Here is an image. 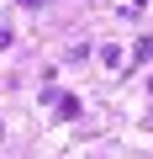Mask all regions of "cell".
I'll return each instance as SVG.
<instances>
[{
	"mask_svg": "<svg viewBox=\"0 0 153 159\" xmlns=\"http://www.w3.org/2000/svg\"><path fill=\"white\" fill-rule=\"evenodd\" d=\"M148 90H153V80H148Z\"/></svg>",
	"mask_w": 153,
	"mask_h": 159,
	"instance_id": "5b68a950",
	"label": "cell"
},
{
	"mask_svg": "<svg viewBox=\"0 0 153 159\" xmlns=\"http://www.w3.org/2000/svg\"><path fill=\"white\" fill-rule=\"evenodd\" d=\"M132 53H137V64H142V58H153V32H142V37H137V48H132Z\"/></svg>",
	"mask_w": 153,
	"mask_h": 159,
	"instance_id": "7a4b0ae2",
	"label": "cell"
},
{
	"mask_svg": "<svg viewBox=\"0 0 153 159\" xmlns=\"http://www.w3.org/2000/svg\"><path fill=\"white\" fill-rule=\"evenodd\" d=\"M148 127H153V117H148Z\"/></svg>",
	"mask_w": 153,
	"mask_h": 159,
	"instance_id": "8992f818",
	"label": "cell"
},
{
	"mask_svg": "<svg viewBox=\"0 0 153 159\" xmlns=\"http://www.w3.org/2000/svg\"><path fill=\"white\" fill-rule=\"evenodd\" d=\"M16 6H27V11H37V6H42V0H16Z\"/></svg>",
	"mask_w": 153,
	"mask_h": 159,
	"instance_id": "277c9868",
	"label": "cell"
},
{
	"mask_svg": "<svg viewBox=\"0 0 153 159\" xmlns=\"http://www.w3.org/2000/svg\"><path fill=\"white\" fill-rule=\"evenodd\" d=\"M100 64H106V69H116V64H121V48H116V43H106V48H100Z\"/></svg>",
	"mask_w": 153,
	"mask_h": 159,
	"instance_id": "6da1fadb",
	"label": "cell"
},
{
	"mask_svg": "<svg viewBox=\"0 0 153 159\" xmlns=\"http://www.w3.org/2000/svg\"><path fill=\"white\" fill-rule=\"evenodd\" d=\"M0 133H6V127H0Z\"/></svg>",
	"mask_w": 153,
	"mask_h": 159,
	"instance_id": "52a82bcc",
	"label": "cell"
},
{
	"mask_svg": "<svg viewBox=\"0 0 153 159\" xmlns=\"http://www.w3.org/2000/svg\"><path fill=\"white\" fill-rule=\"evenodd\" d=\"M0 48H11V27H0Z\"/></svg>",
	"mask_w": 153,
	"mask_h": 159,
	"instance_id": "3957f363",
	"label": "cell"
}]
</instances>
